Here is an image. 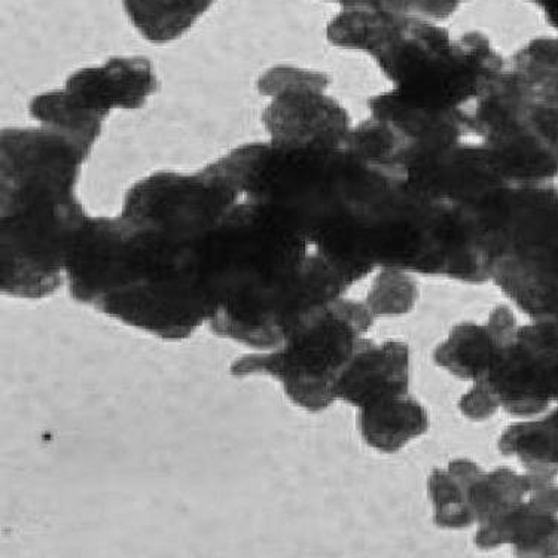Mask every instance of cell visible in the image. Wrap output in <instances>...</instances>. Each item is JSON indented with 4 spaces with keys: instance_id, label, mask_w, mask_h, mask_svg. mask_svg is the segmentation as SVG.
I'll use <instances>...</instances> for the list:
<instances>
[{
    "instance_id": "8",
    "label": "cell",
    "mask_w": 558,
    "mask_h": 558,
    "mask_svg": "<svg viewBox=\"0 0 558 558\" xmlns=\"http://www.w3.org/2000/svg\"><path fill=\"white\" fill-rule=\"evenodd\" d=\"M558 357V322L533 320L517 329L482 378L500 409L531 418L553 404L549 374Z\"/></svg>"
},
{
    "instance_id": "15",
    "label": "cell",
    "mask_w": 558,
    "mask_h": 558,
    "mask_svg": "<svg viewBox=\"0 0 558 558\" xmlns=\"http://www.w3.org/2000/svg\"><path fill=\"white\" fill-rule=\"evenodd\" d=\"M509 340L500 337L488 322L484 325L462 322L437 345L432 357L435 365L451 376L478 381L490 371L500 349Z\"/></svg>"
},
{
    "instance_id": "17",
    "label": "cell",
    "mask_w": 558,
    "mask_h": 558,
    "mask_svg": "<svg viewBox=\"0 0 558 558\" xmlns=\"http://www.w3.org/2000/svg\"><path fill=\"white\" fill-rule=\"evenodd\" d=\"M28 112L44 129L68 138L85 160L101 136L106 120L81 105L66 88L34 97Z\"/></svg>"
},
{
    "instance_id": "5",
    "label": "cell",
    "mask_w": 558,
    "mask_h": 558,
    "mask_svg": "<svg viewBox=\"0 0 558 558\" xmlns=\"http://www.w3.org/2000/svg\"><path fill=\"white\" fill-rule=\"evenodd\" d=\"M488 275L533 320L558 322V189L511 185L488 242Z\"/></svg>"
},
{
    "instance_id": "22",
    "label": "cell",
    "mask_w": 558,
    "mask_h": 558,
    "mask_svg": "<svg viewBox=\"0 0 558 558\" xmlns=\"http://www.w3.org/2000/svg\"><path fill=\"white\" fill-rule=\"evenodd\" d=\"M471 0H380L383 11L439 23L458 12L463 3Z\"/></svg>"
},
{
    "instance_id": "14",
    "label": "cell",
    "mask_w": 558,
    "mask_h": 558,
    "mask_svg": "<svg viewBox=\"0 0 558 558\" xmlns=\"http://www.w3.org/2000/svg\"><path fill=\"white\" fill-rule=\"evenodd\" d=\"M361 438L381 454H397L429 429V413L409 395L364 407L357 414Z\"/></svg>"
},
{
    "instance_id": "10",
    "label": "cell",
    "mask_w": 558,
    "mask_h": 558,
    "mask_svg": "<svg viewBox=\"0 0 558 558\" xmlns=\"http://www.w3.org/2000/svg\"><path fill=\"white\" fill-rule=\"evenodd\" d=\"M69 93L89 111L108 117L112 109H141L158 89L153 64L138 57H113L101 66L80 69L68 77Z\"/></svg>"
},
{
    "instance_id": "24",
    "label": "cell",
    "mask_w": 558,
    "mask_h": 558,
    "mask_svg": "<svg viewBox=\"0 0 558 558\" xmlns=\"http://www.w3.org/2000/svg\"><path fill=\"white\" fill-rule=\"evenodd\" d=\"M527 2L539 8L545 20L557 32L558 36V0H527Z\"/></svg>"
},
{
    "instance_id": "3",
    "label": "cell",
    "mask_w": 558,
    "mask_h": 558,
    "mask_svg": "<svg viewBox=\"0 0 558 558\" xmlns=\"http://www.w3.org/2000/svg\"><path fill=\"white\" fill-rule=\"evenodd\" d=\"M0 288L39 301L59 291L88 214L76 197L85 158L51 130H3L0 141Z\"/></svg>"
},
{
    "instance_id": "6",
    "label": "cell",
    "mask_w": 558,
    "mask_h": 558,
    "mask_svg": "<svg viewBox=\"0 0 558 558\" xmlns=\"http://www.w3.org/2000/svg\"><path fill=\"white\" fill-rule=\"evenodd\" d=\"M374 322L376 316L365 301L341 296L300 325L279 349L244 354L232 362L230 374L275 378L293 405L322 413L338 401V377Z\"/></svg>"
},
{
    "instance_id": "20",
    "label": "cell",
    "mask_w": 558,
    "mask_h": 558,
    "mask_svg": "<svg viewBox=\"0 0 558 558\" xmlns=\"http://www.w3.org/2000/svg\"><path fill=\"white\" fill-rule=\"evenodd\" d=\"M499 451L519 459L527 472L557 475L558 409L542 418H524L508 426L500 435Z\"/></svg>"
},
{
    "instance_id": "2",
    "label": "cell",
    "mask_w": 558,
    "mask_h": 558,
    "mask_svg": "<svg viewBox=\"0 0 558 558\" xmlns=\"http://www.w3.org/2000/svg\"><path fill=\"white\" fill-rule=\"evenodd\" d=\"M203 240L128 215L88 216L69 251L68 291L125 327L172 343L186 340L209 319Z\"/></svg>"
},
{
    "instance_id": "7",
    "label": "cell",
    "mask_w": 558,
    "mask_h": 558,
    "mask_svg": "<svg viewBox=\"0 0 558 558\" xmlns=\"http://www.w3.org/2000/svg\"><path fill=\"white\" fill-rule=\"evenodd\" d=\"M327 73L296 66H275L260 75V95L270 97L263 124L271 144L287 148H340L352 120L340 101L327 95Z\"/></svg>"
},
{
    "instance_id": "18",
    "label": "cell",
    "mask_w": 558,
    "mask_h": 558,
    "mask_svg": "<svg viewBox=\"0 0 558 558\" xmlns=\"http://www.w3.org/2000/svg\"><path fill=\"white\" fill-rule=\"evenodd\" d=\"M483 468L471 459H454L447 468H435L427 478L434 523L444 531H463L475 525L470 487Z\"/></svg>"
},
{
    "instance_id": "19",
    "label": "cell",
    "mask_w": 558,
    "mask_h": 558,
    "mask_svg": "<svg viewBox=\"0 0 558 558\" xmlns=\"http://www.w3.org/2000/svg\"><path fill=\"white\" fill-rule=\"evenodd\" d=\"M218 0H122L130 22L153 44L182 38Z\"/></svg>"
},
{
    "instance_id": "25",
    "label": "cell",
    "mask_w": 558,
    "mask_h": 558,
    "mask_svg": "<svg viewBox=\"0 0 558 558\" xmlns=\"http://www.w3.org/2000/svg\"><path fill=\"white\" fill-rule=\"evenodd\" d=\"M327 2L338 3L343 10L348 8H369V10H381L380 0H327Z\"/></svg>"
},
{
    "instance_id": "12",
    "label": "cell",
    "mask_w": 558,
    "mask_h": 558,
    "mask_svg": "<svg viewBox=\"0 0 558 558\" xmlns=\"http://www.w3.org/2000/svg\"><path fill=\"white\" fill-rule=\"evenodd\" d=\"M475 545L496 549L511 545L517 556H558V492L535 488L514 511L476 529Z\"/></svg>"
},
{
    "instance_id": "21",
    "label": "cell",
    "mask_w": 558,
    "mask_h": 558,
    "mask_svg": "<svg viewBox=\"0 0 558 558\" xmlns=\"http://www.w3.org/2000/svg\"><path fill=\"white\" fill-rule=\"evenodd\" d=\"M414 276L397 268H380L365 300L376 319L404 316L415 307L421 291Z\"/></svg>"
},
{
    "instance_id": "16",
    "label": "cell",
    "mask_w": 558,
    "mask_h": 558,
    "mask_svg": "<svg viewBox=\"0 0 558 558\" xmlns=\"http://www.w3.org/2000/svg\"><path fill=\"white\" fill-rule=\"evenodd\" d=\"M553 480L554 475L535 472L519 474L508 466L483 471L470 487V505L476 527L504 519L524 502L535 488L553 483Z\"/></svg>"
},
{
    "instance_id": "13",
    "label": "cell",
    "mask_w": 558,
    "mask_h": 558,
    "mask_svg": "<svg viewBox=\"0 0 558 558\" xmlns=\"http://www.w3.org/2000/svg\"><path fill=\"white\" fill-rule=\"evenodd\" d=\"M508 69L537 129L558 144V36L532 39L511 57Z\"/></svg>"
},
{
    "instance_id": "9",
    "label": "cell",
    "mask_w": 558,
    "mask_h": 558,
    "mask_svg": "<svg viewBox=\"0 0 558 558\" xmlns=\"http://www.w3.org/2000/svg\"><path fill=\"white\" fill-rule=\"evenodd\" d=\"M411 354L404 341L376 343L362 337L352 360L338 377V401L356 407L377 404L410 393Z\"/></svg>"
},
{
    "instance_id": "1",
    "label": "cell",
    "mask_w": 558,
    "mask_h": 558,
    "mask_svg": "<svg viewBox=\"0 0 558 558\" xmlns=\"http://www.w3.org/2000/svg\"><path fill=\"white\" fill-rule=\"evenodd\" d=\"M215 336L254 352L279 349L300 325L352 284L291 216L243 194L202 243Z\"/></svg>"
},
{
    "instance_id": "23",
    "label": "cell",
    "mask_w": 558,
    "mask_h": 558,
    "mask_svg": "<svg viewBox=\"0 0 558 558\" xmlns=\"http://www.w3.org/2000/svg\"><path fill=\"white\" fill-rule=\"evenodd\" d=\"M460 413L472 422H484L498 413L500 405L495 395L482 381H474V386L460 398Z\"/></svg>"
},
{
    "instance_id": "11",
    "label": "cell",
    "mask_w": 558,
    "mask_h": 558,
    "mask_svg": "<svg viewBox=\"0 0 558 558\" xmlns=\"http://www.w3.org/2000/svg\"><path fill=\"white\" fill-rule=\"evenodd\" d=\"M368 108L371 117L386 122L404 138L407 153L446 148L471 136L470 109L434 108L393 88L371 97Z\"/></svg>"
},
{
    "instance_id": "4",
    "label": "cell",
    "mask_w": 558,
    "mask_h": 558,
    "mask_svg": "<svg viewBox=\"0 0 558 558\" xmlns=\"http://www.w3.org/2000/svg\"><path fill=\"white\" fill-rule=\"evenodd\" d=\"M327 39L341 50L373 57L393 89L439 109H471L507 61L483 32L451 38L427 20L349 8L328 23Z\"/></svg>"
}]
</instances>
